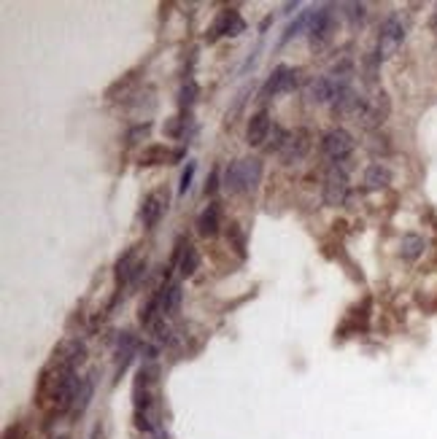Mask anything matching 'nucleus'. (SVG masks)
<instances>
[{"mask_svg": "<svg viewBox=\"0 0 437 439\" xmlns=\"http://www.w3.org/2000/svg\"><path fill=\"white\" fill-rule=\"evenodd\" d=\"M262 181V160L248 157V160H235L224 170V189L230 194H246L254 191Z\"/></svg>", "mask_w": 437, "mask_h": 439, "instance_id": "nucleus-1", "label": "nucleus"}, {"mask_svg": "<svg viewBox=\"0 0 437 439\" xmlns=\"http://www.w3.org/2000/svg\"><path fill=\"white\" fill-rule=\"evenodd\" d=\"M405 43V25L399 16H386L381 25V33H378V49L375 52L381 54V60H389L399 52V46Z\"/></svg>", "mask_w": 437, "mask_h": 439, "instance_id": "nucleus-2", "label": "nucleus"}, {"mask_svg": "<svg viewBox=\"0 0 437 439\" xmlns=\"http://www.w3.org/2000/svg\"><path fill=\"white\" fill-rule=\"evenodd\" d=\"M243 30H246L243 16L235 11V9H224V11H218L216 19L211 22L208 33H205V40H208V43H216L218 38H235V35H240Z\"/></svg>", "mask_w": 437, "mask_h": 439, "instance_id": "nucleus-3", "label": "nucleus"}, {"mask_svg": "<svg viewBox=\"0 0 437 439\" xmlns=\"http://www.w3.org/2000/svg\"><path fill=\"white\" fill-rule=\"evenodd\" d=\"M354 146H356L354 135L341 130V127L329 130V133L324 135V140H321V151H324V157L332 162L348 160V157L354 154Z\"/></svg>", "mask_w": 437, "mask_h": 439, "instance_id": "nucleus-4", "label": "nucleus"}, {"mask_svg": "<svg viewBox=\"0 0 437 439\" xmlns=\"http://www.w3.org/2000/svg\"><path fill=\"white\" fill-rule=\"evenodd\" d=\"M332 30H335V16H332V9L329 6H319L314 9V16H311V27H308V35H311V46L314 49H324L332 38Z\"/></svg>", "mask_w": 437, "mask_h": 439, "instance_id": "nucleus-5", "label": "nucleus"}, {"mask_svg": "<svg viewBox=\"0 0 437 439\" xmlns=\"http://www.w3.org/2000/svg\"><path fill=\"white\" fill-rule=\"evenodd\" d=\"M294 87H297V70H292V67H287V65H278L273 73H270V79L265 81V87H262V92H260V100L262 103H267V100H273L278 94L292 92Z\"/></svg>", "mask_w": 437, "mask_h": 439, "instance_id": "nucleus-6", "label": "nucleus"}, {"mask_svg": "<svg viewBox=\"0 0 437 439\" xmlns=\"http://www.w3.org/2000/svg\"><path fill=\"white\" fill-rule=\"evenodd\" d=\"M348 173L343 170V167H329L327 178H324V202L332 205V208H338L343 202L348 200Z\"/></svg>", "mask_w": 437, "mask_h": 439, "instance_id": "nucleus-7", "label": "nucleus"}, {"mask_svg": "<svg viewBox=\"0 0 437 439\" xmlns=\"http://www.w3.org/2000/svg\"><path fill=\"white\" fill-rule=\"evenodd\" d=\"M365 108H367V97H362L359 92H354L351 87L343 89L338 94V100L332 103V113L341 116V119H362L365 116Z\"/></svg>", "mask_w": 437, "mask_h": 439, "instance_id": "nucleus-8", "label": "nucleus"}, {"mask_svg": "<svg viewBox=\"0 0 437 439\" xmlns=\"http://www.w3.org/2000/svg\"><path fill=\"white\" fill-rule=\"evenodd\" d=\"M173 265L178 267L181 278H192V275H194V269L200 267V253H197V248L192 245L189 240L181 238L176 243V251H173Z\"/></svg>", "mask_w": 437, "mask_h": 439, "instance_id": "nucleus-9", "label": "nucleus"}, {"mask_svg": "<svg viewBox=\"0 0 437 439\" xmlns=\"http://www.w3.org/2000/svg\"><path fill=\"white\" fill-rule=\"evenodd\" d=\"M392 111V103H389V94L386 92H375L372 97H367V108H365V116H362V124L372 130V127H381L386 116Z\"/></svg>", "mask_w": 437, "mask_h": 439, "instance_id": "nucleus-10", "label": "nucleus"}, {"mask_svg": "<svg viewBox=\"0 0 437 439\" xmlns=\"http://www.w3.org/2000/svg\"><path fill=\"white\" fill-rule=\"evenodd\" d=\"M270 130H273V121H270V113L262 108L257 111L251 119H248L246 127V143L248 146H265V140L270 138Z\"/></svg>", "mask_w": 437, "mask_h": 439, "instance_id": "nucleus-11", "label": "nucleus"}, {"mask_svg": "<svg viewBox=\"0 0 437 439\" xmlns=\"http://www.w3.org/2000/svg\"><path fill=\"white\" fill-rule=\"evenodd\" d=\"M165 211H167V191H162V189L151 191L149 197L143 200V208H140V221H143V226L151 229L165 216Z\"/></svg>", "mask_w": 437, "mask_h": 439, "instance_id": "nucleus-12", "label": "nucleus"}, {"mask_svg": "<svg viewBox=\"0 0 437 439\" xmlns=\"http://www.w3.org/2000/svg\"><path fill=\"white\" fill-rule=\"evenodd\" d=\"M308 135L302 133V130H297V133H289L287 140H284V146H281V151H278V157L287 162V165H292V162H300L305 154H308Z\"/></svg>", "mask_w": 437, "mask_h": 439, "instance_id": "nucleus-13", "label": "nucleus"}, {"mask_svg": "<svg viewBox=\"0 0 437 439\" xmlns=\"http://www.w3.org/2000/svg\"><path fill=\"white\" fill-rule=\"evenodd\" d=\"M84 356H87V348H84L82 340H65V343L55 350L52 359H57L60 364H68V367L76 369V367L84 361Z\"/></svg>", "mask_w": 437, "mask_h": 439, "instance_id": "nucleus-14", "label": "nucleus"}, {"mask_svg": "<svg viewBox=\"0 0 437 439\" xmlns=\"http://www.w3.org/2000/svg\"><path fill=\"white\" fill-rule=\"evenodd\" d=\"M218 226H221V208H218V202H211L203 213L197 216V232L203 238H216Z\"/></svg>", "mask_w": 437, "mask_h": 439, "instance_id": "nucleus-15", "label": "nucleus"}, {"mask_svg": "<svg viewBox=\"0 0 437 439\" xmlns=\"http://www.w3.org/2000/svg\"><path fill=\"white\" fill-rule=\"evenodd\" d=\"M392 184V170L381 165V162H372L367 170H365V189L367 191H378V189H386Z\"/></svg>", "mask_w": 437, "mask_h": 439, "instance_id": "nucleus-16", "label": "nucleus"}, {"mask_svg": "<svg viewBox=\"0 0 437 439\" xmlns=\"http://www.w3.org/2000/svg\"><path fill=\"white\" fill-rule=\"evenodd\" d=\"M160 291V299H162V316L170 318L178 313V305H181V283H165Z\"/></svg>", "mask_w": 437, "mask_h": 439, "instance_id": "nucleus-17", "label": "nucleus"}, {"mask_svg": "<svg viewBox=\"0 0 437 439\" xmlns=\"http://www.w3.org/2000/svg\"><path fill=\"white\" fill-rule=\"evenodd\" d=\"M92 394H95V377L89 374V377H82V386H79V394H76V401H73V410L70 415L73 418H82L87 413V407H89V401H92Z\"/></svg>", "mask_w": 437, "mask_h": 439, "instance_id": "nucleus-18", "label": "nucleus"}, {"mask_svg": "<svg viewBox=\"0 0 437 439\" xmlns=\"http://www.w3.org/2000/svg\"><path fill=\"white\" fill-rule=\"evenodd\" d=\"M138 262H140V259H138L135 248H130V251L124 253L122 259L116 262V283H119V286H122V283L124 286H130V280H133V272H135Z\"/></svg>", "mask_w": 437, "mask_h": 439, "instance_id": "nucleus-19", "label": "nucleus"}, {"mask_svg": "<svg viewBox=\"0 0 437 439\" xmlns=\"http://www.w3.org/2000/svg\"><path fill=\"white\" fill-rule=\"evenodd\" d=\"M424 248H426V240L421 235H405V238L399 240V256L405 262H416L424 253Z\"/></svg>", "mask_w": 437, "mask_h": 439, "instance_id": "nucleus-20", "label": "nucleus"}, {"mask_svg": "<svg viewBox=\"0 0 437 439\" xmlns=\"http://www.w3.org/2000/svg\"><path fill=\"white\" fill-rule=\"evenodd\" d=\"M197 94H200V89H197V81L187 79L184 84H181V89H178V108L189 113V108L197 103Z\"/></svg>", "mask_w": 437, "mask_h": 439, "instance_id": "nucleus-21", "label": "nucleus"}, {"mask_svg": "<svg viewBox=\"0 0 437 439\" xmlns=\"http://www.w3.org/2000/svg\"><path fill=\"white\" fill-rule=\"evenodd\" d=\"M167 160H173V154L162 143H154V146L143 148V154H140V165H162Z\"/></svg>", "mask_w": 437, "mask_h": 439, "instance_id": "nucleus-22", "label": "nucleus"}, {"mask_svg": "<svg viewBox=\"0 0 437 439\" xmlns=\"http://www.w3.org/2000/svg\"><path fill=\"white\" fill-rule=\"evenodd\" d=\"M311 16H314V9H308V11H300V16L292 22V25L287 27V33H284V38H281V43H289V40L294 38V35H300L302 27H311Z\"/></svg>", "mask_w": 437, "mask_h": 439, "instance_id": "nucleus-23", "label": "nucleus"}, {"mask_svg": "<svg viewBox=\"0 0 437 439\" xmlns=\"http://www.w3.org/2000/svg\"><path fill=\"white\" fill-rule=\"evenodd\" d=\"M365 81L367 84H375V79H378V67H381V54L378 52H370L367 57H365Z\"/></svg>", "mask_w": 437, "mask_h": 439, "instance_id": "nucleus-24", "label": "nucleus"}, {"mask_svg": "<svg viewBox=\"0 0 437 439\" xmlns=\"http://www.w3.org/2000/svg\"><path fill=\"white\" fill-rule=\"evenodd\" d=\"M149 133H151V121H140V124H135V127H130V133H127V143H140Z\"/></svg>", "mask_w": 437, "mask_h": 439, "instance_id": "nucleus-25", "label": "nucleus"}, {"mask_svg": "<svg viewBox=\"0 0 437 439\" xmlns=\"http://www.w3.org/2000/svg\"><path fill=\"white\" fill-rule=\"evenodd\" d=\"M194 162H187V167H184V173H181V184H178V194H187L192 187V178H194Z\"/></svg>", "mask_w": 437, "mask_h": 439, "instance_id": "nucleus-26", "label": "nucleus"}, {"mask_svg": "<svg viewBox=\"0 0 437 439\" xmlns=\"http://www.w3.org/2000/svg\"><path fill=\"white\" fill-rule=\"evenodd\" d=\"M218 189V173L214 170V173L208 175V181H205V194H216Z\"/></svg>", "mask_w": 437, "mask_h": 439, "instance_id": "nucleus-27", "label": "nucleus"}, {"mask_svg": "<svg viewBox=\"0 0 437 439\" xmlns=\"http://www.w3.org/2000/svg\"><path fill=\"white\" fill-rule=\"evenodd\" d=\"M97 437H100V426H95V431H92V437L89 439H97Z\"/></svg>", "mask_w": 437, "mask_h": 439, "instance_id": "nucleus-28", "label": "nucleus"}]
</instances>
